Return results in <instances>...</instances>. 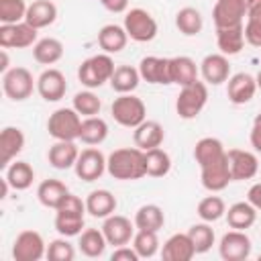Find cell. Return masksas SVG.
I'll return each mask as SVG.
<instances>
[{
    "label": "cell",
    "instance_id": "6da1fadb",
    "mask_svg": "<svg viewBox=\"0 0 261 261\" xmlns=\"http://www.w3.org/2000/svg\"><path fill=\"white\" fill-rule=\"evenodd\" d=\"M106 171L120 181H135L145 177V151L139 147L114 149L106 159Z\"/></svg>",
    "mask_w": 261,
    "mask_h": 261
},
{
    "label": "cell",
    "instance_id": "7a4b0ae2",
    "mask_svg": "<svg viewBox=\"0 0 261 261\" xmlns=\"http://www.w3.org/2000/svg\"><path fill=\"white\" fill-rule=\"evenodd\" d=\"M114 69H116V65H114V59L110 57V53H98L80 63L77 80L88 90H94V88H100L106 82H110Z\"/></svg>",
    "mask_w": 261,
    "mask_h": 261
},
{
    "label": "cell",
    "instance_id": "3957f363",
    "mask_svg": "<svg viewBox=\"0 0 261 261\" xmlns=\"http://www.w3.org/2000/svg\"><path fill=\"white\" fill-rule=\"evenodd\" d=\"M112 118L124 128H137L143 120H147V106L135 94H120L114 98L110 106Z\"/></svg>",
    "mask_w": 261,
    "mask_h": 261
},
{
    "label": "cell",
    "instance_id": "277c9868",
    "mask_svg": "<svg viewBox=\"0 0 261 261\" xmlns=\"http://www.w3.org/2000/svg\"><path fill=\"white\" fill-rule=\"evenodd\" d=\"M206 102H208V86H206V82L196 80L194 84L184 86L179 90V94L175 98V112L179 118L192 120L204 110Z\"/></svg>",
    "mask_w": 261,
    "mask_h": 261
},
{
    "label": "cell",
    "instance_id": "5b68a950",
    "mask_svg": "<svg viewBox=\"0 0 261 261\" xmlns=\"http://www.w3.org/2000/svg\"><path fill=\"white\" fill-rule=\"evenodd\" d=\"M80 128H82V116L73 106L57 108L47 120V130L55 141H75L80 139Z\"/></svg>",
    "mask_w": 261,
    "mask_h": 261
},
{
    "label": "cell",
    "instance_id": "8992f818",
    "mask_svg": "<svg viewBox=\"0 0 261 261\" xmlns=\"http://www.w3.org/2000/svg\"><path fill=\"white\" fill-rule=\"evenodd\" d=\"M122 27H124L128 39L137 41V43H149V41H153L157 37V20L145 8L126 10Z\"/></svg>",
    "mask_w": 261,
    "mask_h": 261
},
{
    "label": "cell",
    "instance_id": "52a82bcc",
    "mask_svg": "<svg viewBox=\"0 0 261 261\" xmlns=\"http://www.w3.org/2000/svg\"><path fill=\"white\" fill-rule=\"evenodd\" d=\"M35 88L37 80H33V73L27 67H10L6 73H2V90L14 102L31 98Z\"/></svg>",
    "mask_w": 261,
    "mask_h": 261
},
{
    "label": "cell",
    "instance_id": "ba28073f",
    "mask_svg": "<svg viewBox=\"0 0 261 261\" xmlns=\"http://www.w3.org/2000/svg\"><path fill=\"white\" fill-rule=\"evenodd\" d=\"M47 255V245L37 230H22L12 243L14 261H39Z\"/></svg>",
    "mask_w": 261,
    "mask_h": 261
},
{
    "label": "cell",
    "instance_id": "9c48e42d",
    "mask_svg": "<svg viewBox=\"0 0 261 261\" xmlns=\"http://www.w3.org/2000/svg\"><path fill=\"white\" fill-rule=\"evenodd\" d=\"M37 29L27 20L14 24H0V47L4 49H27L37 43Z\"/></svg>",
    "mask_w": 261,
    "mask_h": 261
},
{
    "label": "cell",
    "instance_id": "30bf717a",
    "mask_svg": "<svg viewBox=\"0 0 261 261\" xmlns=\"http://www.w3.org/2000/svg\"><path fill=\"white\" fill-rule=\"evenodd\" d=\"M106 159L104 153L96 147H88L84 151H80V157L73 165L75 169V175L82 179V181H96L104 175L106 171Z\"/></svg>",
    "mask_w": 261,
    "mask_h": 261
},
{
    "label": "cell",
    "instance_id": "8fae6325",
    "mask_svg": "<svg viewBox=\"0 0 261 261\" xmlns=\"http://www.w3.org/2000/svg\"><path fill=\"white\" fill-rule=\"evenodd\" d=\"M251 249H253V243L249 234L237 228L224 232L218 245V253L224 261H245L251 255Z\"/></svg>",
    "mask_w": 261,
    "mask_h": 261
},
{
    "label": "cell",
    "instance_id": "7c38bea8",
    "mask_svg": "<svg viewBox=\"0 0 261 261\" xmlns=\"http://www.w3.org/2000/svg\"><path fill=\"white\" fill-rule=\"evenodd\" d=\"M200 177H202V186L208 192H222L224 188H228V184L232 181L230 165H228V155L224 153L216 161L200 167Z\"/></svg>",
    "mask_w": 261,
    "mask_h": 261
},
{
    "label": "cell",
    "instance_id": "4fadbf2b",
    "mask_svg": "<svg viewBox=\"0 0 261 261\" xmlns=\"http://www.w3.org/2000/svg\"><path fill=\"white\" fill-rule=\"evenodd\" d=\"M247 16V0H216L212 8V20L216 29L243 24Z\"/></svg>",
    "mask_w": 261,
    "mask_h": 261
},
{
    "label": "cell",
    "instance_id": "5bb4252c",
    "mask_svg": "<svg viewBox=\"0 0 261 261\" xmlns=\"http://www.w3.org/2000/svg\"><path fill=\"white\" fill-rule=\"evenodd\" d=\"M102 232H104L108 245L122 247V245H128L133 241V237H135V224L126 216L110 214L102 222Z\"/></svg>",
    "mask_w": 261,
    "mask_h": 261
},
{
    "label": "cell",
    "instance_id": "9a60e30c",
    "mask_svg": "<svg viewBox=\"0 0 261 261\" xmlns=\"http://www.w3.org/2000/svg\"><path fill=\"white\" fill-rule=\"evenodd\" d=\"M226 155H228L232 181H245V179H253L257 175L259 161H257L255 153L245 151V149H228Z\"/></svg>",
    "mask_w": 261,
    "mask_h": 261
},
{
    "label": "cell",
    "instance_id": "2e32d148",
    "mask_svg": "<svg viewBox=\"0 0 261 261\" xmlns=\"http://www.w3.org/2000/svg\"><path fill=\"white\" fill-rule=\"evenodd\" d=\"M37 92L45 102L61 100L65 96V92H67L65 75L55 67H49V69L41 71V75L37 77Z\"/></svg>",
    "mask_w": 261,
    "mask_h": 261
},
{
    "label": "cell",
    "instance_id": "e0dca14e",
    "mask_svg": "<svg viewBox=\"0 0 261 261\" xmlns=\"http://www.w3.org/2000/svg\"><path fill=\"white\" fill-rule=\"evenodd\" d=\"M139 73H141V80H145L147 84H155V86L171 84L169 59L167 57H157V55L143 57L139 61Z\"/></svg>",
    "mask_w": 261,
    "mask_h": 261
},
{
    "label": "cell",
    "instance_id": "ac0fdd59",
    "mask_svg": "<svg viewBox=\"0 0 261 261\" xmlns=\"http://www.w3.org/2000/svg\"><path fill=\"white\" fill-rule=\"evenodd\" d=\"M200 75L210 86H220V84L228 82V77H230L228 57L222 55V53H210V55H206L202 59V63H200Z\"/></svg>",
    "mask_w": 261,
    "mask_h": 261
},
{
    "label": "cell",
    "instance_id": "d6986e66",
    "mask_svg": "<svg viewBox=\"0 0 261 261\" xmlns=\"http://www.w3.org/2000/svg\"><path fill=\"white\" fill-rule=\"evenodd\" d=\"M257 92V82L255 75L247 73V71H239L234 75L228 77L226 82V96L232 104H247L253 100Z\"/></svg>",
    "mask_w": 261,
    "mask_h": 261
},
{
    "label": "cell",
    "instance_id": "ffe728a7",
    "mask_svg": "<svg viewBox=\"0 0 261 261\" xmlns=\"http://www.w3.org/2000/svg\"><path fill=\"white\" fill-rule=\"evenodd\" d=\"M194 255H196V249H194V243L188 232L171 234L163 243V249H161L163 261H190V259H194Z\"/></svg>",
    "mask_w": 261,
    "mask_h": 261
},
{
    "label": "cell",
    "instance_id": "44dd1931",
    "mask_svg": "<svg viewBox=\"0 0 261 261\" xmlns=\"http://www.w3.org/2000/svg\"><path fill=\"white\" fill-rule=\"evenodd\" d=\"M22 149H24V133L18 126H4L0 133V151H2L0 167L6 169Z\"/></svg>",
    "mask_w": 261,
    "mask_h": 261
},
{
    "label": "cell",
    "instance_id": "7402d4cb",
    "mask_svg": "<svg viewBox=\"0 0 261 261\" xmlns=\"http://www.w3.org/2000/svg\"><path fill=\"white\" fill-rule=\"evenodd\" d=\"M133 141H135V147L143 149V151H149V149H155V147H161L163 139H165V130L163 126L157 122V120H143L137 128H133Z\"/></svg>",
    "mask_w": 261,
    "mask_h": 261
},
{
    "label": "cell",
    "instance_id": "603a6c76",
    "mask_svg": "<svg viewBox=\"0 0 261 261\" xmlns=\"http://www.w3.org/2000/svg\"><path fill=\"white\" fill-rule=\"evenodd\" d=\"M77 157H80V149H77L75 141H55L47 153V159H49L51 167H55V169L73 167Z\"/></svg>",
    "mask_w": 261,
    "mask_h": 261
},
{
    "label": "cell",
    "instance_id": "cb8c5ba5",
    "mask_svg": "<svg viewBox=\"0 0 261 261\" xmlns=\"http://www.w3.org/2000/svg\"><path fill=\"white\" fill-rule=\"evenodd\" d=\"M55 18H57V6L51 0H33L27 8V16H24V20L31 27H35L37 31L51 27L55 22Z\"/></svg>",
    "mask_w": 261,
    "mask_h": 261
},
{
    "label": "cell",
    "instance_id": "d4e9b609",
    "mask_svg": "<svg viewBox=\"0 0 261 261\" xmlns=\"http://www.w3.org/2000/svg\"><path fill=\"white\" fill-rule=\"evenodd\" d=\"M169 73H171V84H177L184 88L198 80L200 69L192 57L177 55V57H169Z\"/></svg>",
    "mask_w": 261,
    "mask_h": 261
},
{
    "label": "cell",
    "instance_id": "484cf974",
    "mask_svg": "<svg viewBox=\"0 0 261 261\" xmlns=\"http://www.w3.org/2000/svg\"><path fill=\"white\" fill-rule=\"evenodd\" d=\"M216 45H218L220 53L226 55V57L239 55L245 47V29H243V24L216 29Z\"/></svg>",
    "mask_w": 261,
    "mask_h": 261
},
{
    "label": "cell",
    "instance_id": "4316f807",
    "mask_svg": "<svg viewBox=\"0 0 261 261\" xmlns=\"http://www.w3.org/2000/svg\"><path fill=\"white\" fill-rule=\"evenodd\" d=\"M116 198L110 190H92L86 198V210L94 218H106L116 212Z\"/></svg>",
    "mask_w": 261,
    "mask_h": 261
},
{
    "label": "cell",
    "instance_id": "83f0119b",
    "mask_svg": "<svg viewBox=\"0 0 261 261\" xmlns=\"http://www.w3.org/2000/svg\"><path fill=\"white\" fill-rule=\"evenodd\" d=\"M128 43V35L120 24H104L98 31V45L104 53H120Z\"/></svg>",
    "mask_w": 261,
    "mask_h": 261
},
{
    "label": "cell",
    "instance_id": "f1b7e54d",
    "mask_svg": "<svg viewBox=\"0 0 261 261\" xmlns=\"http://www.w3.org/2000/svg\"><path fill=\"white\" fill-rule=\"evenodd\" d=\"M67 194H69L67 186H65L61 179H53V177L43 179V181L39 184V188H37V198H39V202H41L45 208H53V210H57V206L65 200Z\"/></svg>",
    "mask_w": 261,
    "mask_h": 261
},
{
    "label": "cell",
    "instance_id": "f546056e",
    "mask_svg": "<svg viewBox=\"0 0 261 261\" xmlns=\"http://www.w3.org/2000/svg\"><path fill=\"white\" fill-rule=\"evenodd\" d=\"M226 222L230 228L237 230H247L255 224L257 220V208L247 200V202H234L232 206H228L226 210Z\"/></svg>",
    "mask_w": 261,
    "mask_h": 261
},
{
    "label": "cell",
    "instance_id": "4dcf8cb0",
    "mask_svg": "<svg viewBox=\"0 0 261 261\" xmlns=\"http://www.w3.org/2000/svg\"><path fill=\"white\" fill-rule=\"evenodd\" d=\"M33 57L41 65H53L63 57V43L55 37L39 39L33 45Z\"/></svg>",
    "mask_w": 261,
    "mask_h": 261
},
{
    "label": "cell",
    "instance_id": "1f68e13d",
    "mask_svg": "<svg viewBox=\"0 0 261 261\" xmlns=\"http://www.w3.org/2000/svg\"><path fill=\"white\" fill-rule=\"evenodd\" d=\"M4 179L10 184L12 190L22 192V190H29V188L33 186L35 169H33L27 161H12V163L4 169Z\"/></svg>",
    "mask_w": 261,
    "mask_h": 261
},
{
    "label": "cell",
    "instance_id": "d6a6232c",
    "mask_svg": "<svg viewBox=\"0 0 261 261\" xmlns=\"http://www.w3.org/2000/svg\"><path fill=\"white\" fill-rule=\"evenodd\" d=\"M108 137V122L100 116H88L82 120V128H80V141L84 145H100L104 143Z\"/></svg>",
    "mask_w": 261,
    "mask_h": 261
},
{
    "label": "cell",
    "instance_id": "836d02e7",
    "mask_svg": "<svg viewBox=\"0 0 261 261\" xmlns=\"http://www.w3.org/2000/svg\"><path fill=\"white\" fill-rule=\"evenodd\" d=\"M139 82H141L139 67H133V65H118L110 77V86L118 94H133Z\"/></svg>",
    "mask_w": 261,
    "mask_h": 261
},
{
    "label": "cell",
    "instance_id": "e575fe53",
    "mask_svg": "<svg viewBox=\"0 0 261 261\" xmlns=\"http://www.w3.org/2000/svg\"><path fill=\"white\" fill-rule=\"evenodd\" d=\"M224 153H226V149H224L222 141L216 139V137H202V139L196 143V147H194V159H196V163H198L200 167H204V165L216 161V159L222 157Z\"/></svg>",
    "mask_w": 261,
    "mask_h": 261
},
{
    "label": "cell",
    "instance_id": "d590c367",
    "mask_svg": "<svg viewBox=\"0 0 261 261\" xmlns=\"http://www.w3.org/2000/svg\"><path fill=\"white\" fill-rule=\"evenodd\" d=\"M77 245H80V251H82L86 257L96 259V257H102V255H104L108 241H106L102 228H100V230H98V228H84L82 234H80V243H77Z\"/></svg>",
    "mask_w": 261,
    "mask_h": 261
},
{
    "label": "cell",
    "instance_id": "8d00e7d4",
    "mask_svg": "<svg viewBox=\"0 0 261 261\" xmlns=\"http://www.w3.org/2000/svg\"><path fill=\"white\" fill-rule=\"evenodd\" d=\"M175 27L181 35L186 37H196L202 33V27H204V20H202V14L198 8L194 6H184L177 10L175 14Z\"/></svg>",
    "mask_w": 261,
    "mask_h": 261
},
{
    "label": "cell",
    "instance_id": "74e56055",
    "mask_svg": "<svg viewBox=\"0 0 261 261\" xmlns=\"http://www.w3.org/2000/svg\"><path fill=\"white\" fill-rule=\"evenodd\" d=\"M165 224V214L157 204H145L135 214V226L141 230H155L159 232Z\"/></svg>",
    "mask_w": 261,
    "mask_h": 261
},
{
    "label": "cell",
    "instance_id": "f35d334b",
    "mask_svg": "<svg viewBox=\"0 0 261 261\" xmlns=\"http://www.w3.org/2000/svg\"><path fill=\"white\" fill-rule=\"evenodd\" d=\"M171 169V157L161 147L145 151V171L149 177H163Z\"/></svg>",
    "mask_w": 261,
    "mask_h": 261
},
{
    "label": "cell",
    "instance_id": "ab89813d",
    "mask_svg": "<svg viewBox=\"0 0 261 261\" xmlns=\"http://www.w3.org/2000/svg\"><path fill=\"white\" fill-rule=\"evenodd\" d=\"M196 212L204 222H216L226 214V204L220 196H206L198 202Z\"/></svg>",
    "mask_w": 261,
    "mask_h": 261
},
{
    "label": "cell",
    "instance_id": "60d3db41",
    "mask_svg": "<svg viewBox=\"0 0 261 261\" xmlns=\"http://www.w3.org/2000/svg\"><path fill=\"white\" fill-rule=\"evenodd\" d=\"M133 249L139 253L141 259H149L159 251V237L155 230H141L137 228L133 237Z\"/></svg>",
    "mask_w": 261,
    "mask_h": 261
},
{
    "label": "cell",
    "instance_id": "b9f144b4",
    "mask_svg": "<svg viewBox=\"0 0 261 261\" xmlns=\"http://www.w3.org/2000/svg\"><path fill=\"white\" fill-rule=\"evenodd\" d=\"M188 234H190V239H192V243H194L196 255L210 251L212 245H214V228H212L208 222L192 224L190 230H188Z\"/></svg>",
    "mask_w": 261,
    "mask_h": 261
},
{
    "label": "cell",
    "instance_id": "7bdbcfd3",
    "mask_svg": "<svg viewBox=\"0 0 261 261\" xmlns=\"http://www.w3.org/2000/svg\"><path fill=\"white\" fill-rule=\"evenodd\" d=\"M73 108L77 110L80 116L88 118V116H98L100 114V108H102V102L100 98L92 92V90H84V92H77L73 96Z\"/></svg>",
    "mask_w": 261,
    "mask_h": 261
},
{
    "label": "cell",
    "instance_id": "ee69618b",
    "mask_svg": "<svg viewBox=\"0 0 261 261\" xmlns=\"http://www.w3.org/2000/svg\"><path fill=\"white\" fill-rule=\"evenodd\" d=\"M55 230L61 237H77L84 230V216L77 214H65V212H55Z\"/></svg>",
    "mask_w": 261,
    "mask_h": 261
},
{
    "label": "cell",
    "instance_id": "f6af8a7d",
    "mask_svg": "<svg viewBox=\"0 0 261 261\" xmlns=\"http://www.w3.org/2000/svg\"><path fill=\"white\" fill-rule=\"evenodd\" d=\"M29 4L24 0H0V24L22 22Z\"/></svg>",
    "mask_w": 261,
    "mask_h": 261
},
{
    "label": "cell",
    "instance_id": "bcb514c9",
    "mask_svg": "<svg viewBox=\"0 0 261 261\" xmlns=\"http://www.w3.org/2000/svg\"><path fill=\"white\" fill-rule=\"evenodd\" d=\"M49 261H73L75 259V249L73 245L67 241V237L55 239L47 245V255Z\"/></svg>",
    "mask_w": 261,
    "mask_h": 261
},
{
    "label": "cell",
    "instance_id": "7dc6e473",
    "mask_svg": "<svg viewBox=\"0 0 261 261\" xmlns=\"http://www.w3.org/2000/svg\"><path fill=\"white\" fill-rule=\"evenodd\" d=\"M55 212H65V214H77V216H84L88 210H86V202L80 198V196H75V194H67L65 196V200L57 206V210Z\"/></svg>",
    "mask_w": 261,
    "mask_h": 261
},
{
    "label": "cell",
    "instance_id": "c3c4849f",
    "mask_svg": "<svg viewBox=\"0 0 261 261\" xmlns=\"http://www.w3.org/2000/svg\"><path fill=\"white\" fill-rule=\"evenodd\" d=\"M110 259H112V261H139L141 257H139V253H137L133 247L122 245V247H114Z\"/></svg>",
    "mask_w": 261,
    "mask_h": 261
},
{
    "label": "cell",
    "instance_id": "681fc988",
    "mask_svg": "<svg viewBox=\"0 0 261 261\" xmlns=\"http://www.w3.org/2000/svg\"><path fill=\"white\" fill-rule=\"evenodd\" d=\"M243 29H245V41L251 47H261V27L253 22H245Z\"/></svg>",
    "mask_w": 261,
    "mask_h": 261
},
{
    "label": "cell",
    "instance_id": "f907efd6",
    "mask_svg": "<svg viewBox=\"0 0 261 261\" xmlns=\"http://www.w3.org/2000/svg\"><path fill=\"white\" fill-rule=\"evenodd\" d=\"M247 22L261 27V0H247Z\"/></svg>",
    "mask_w": 261,
    "mask_h": 261
},
{
    "label": "cell",
    "instance_id": "816d5d0a",
    "mask_svg": "<svg viewBox=\"0 0 261 261\" xmlns=\"http://www.w3.org/2000/svg\"><path fill=\"white\" fill-rule=\"evenodd\" d=\"M249 141H251V147H253L257 153H261V112H259V114L255 116V120H253Z\"/></svg>",
    "mask_w": 261,
    "mask_h": 261
},
{
    "label": "cell",
    "instance_id": "f5cc1de1",
    "mask_svg": "<svg viewBox=\"0 0 261 261\" xmlns=\"http://www.w3.org/2000/svg\"><path fill=\"white\" fill-rule=\"evenodd\" d=\"M108 12H114V14H120V12H126L128 8V0H98Z\"/></svg>",
    "mask_w": 261,
    "mask_h": 261
},
{
    "label": "cell",
    "instance_id": "db71d44e",
    "mask_svg": "<svg viewBox=\"0 0 261 261\" xmlns=\"http://www.w3.org/2000/svg\"><path fill=\"white\" fill-rule=\"evenodd\" d=\"M247 200H249L257 210H261V181H259V184H253V186L249 188Z\"/></svg>",
    "mask_w": 261,
    "mask_h": 261
},
{
    "label": "cell",
    "instance_id": "11a10c76",
    "mask_svg": "<svg viewBox=\"0 0 261 261\" xmlns=\"http://www.w3.org/2000/svg\"><path fill=\"white\" fill-rule=\"evenodd\" d=\"M10 67H8V53H6V49L2 47V51H0V71L2 73H6Z\"/></svg>",
    "mask_w": 261,
    "mask_h": 261
},
{
    "label": "cell",
    "instance_id": "9f6ffc18",
    "mask_svg": "<svg viewBox=\"0 0 261 261\" xmlns=\"http://www.w3.org/2000/svg\"><path fill=\"white\" fill-rule=\"evenodd\" d=\"M255 82H257V90H261V69L257 71V75H255Z\"/></svg>",
    "mask_w": 261,
    "mask_h": 261
},
{
    "label": "cell",
    "instance_id": "6f0895ef",
    "mask_svg": "<svg viewBox=\"0 0 261 261\" xmlns=\"http://www.w3.org/2000/svg\"><path fill=\"white\" fill-rule=\"evenodd\" d=\"M259 261H261V255H259Z\"/></svg>",
    "mask_w": 261,
    "mask_h": 261
}]
</instances>
